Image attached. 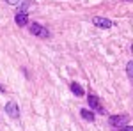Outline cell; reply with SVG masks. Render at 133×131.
Wrapping results in <instances>:
<instances>
[{"label":"cell","mask_w":133,"mask_h":131,"mask_svg":"<svg viewBox=\"0 0 133 131\" xmlns=\"http://www.w3.org/2000/svg\"><path fill=\"white\" fill-rule=\"evenodd\" d=\"M5 113L12 117V119H18L20 117V108H18V105L14 103V101H9L7 105H5Z\"/></svg>","instance_id":"3"},{"label":"cell","mask_w":133,"mask_h":131,"mask_svg":"<svg viewBox=\"0 0 133 131\" xmlns=\"http://www.w3.org/2000/svg\"><path fill=\"white\" fill-rule=\"evenodd\" d=\"M126 73H128V76H130V78H133V60L128 62V66H126Z\"/></svg>","instance_id":"9"},{"label":"cell","mask_w":133,"mask_h":131,"mask_svg":"<svg viewBox=\"0 0 133 131\" xmlns=\"http://www.w3.org/2000/svg\"><path fill=\"white\" fill-rule=\"evenodd\" d=\"M115 131H133V126H124V128H119Z\"/></svg>","instance_id":"10"},{"label":"cell","mask_w":133,"mask_h":131,"mask_svg":"<svg viewBox=\"0 0 133 131\" xmlns=\"http://www.w3.org/2000/svg\"><path fill=\"white\" fill-rule=\"evenodd\" d=\"M131 53H133V46H131Z\"/></svg>","instance_id":"12"},{"label":"cell","mask_w":133,"mask_h":131,"mask_svg":"<svg viewBox=\"0 0 133 131\" xmlns=\"http://www.w3.org/2000/svg\"><path fill=\"white\" fill-rule=\"evenodd\" d=\"M69 87H71V92L75 94V96H78V98L85 94V92H83V89H82V85H78V83H75V81H73Z\"/></svg>","instance_id":"7"},{"label":"cell","mask_w":133,"mask_h":131,"mask_svg":"<svg viewBox=\"0 0 133 131\" xmlns=\"http://www.w3.org/2000/svg\"><path fill=\"white\" fill-rule=\"evenodd\" d=\"M92 23L96 27H99V29H110L112 27V21L108 20V18H101V16H94L92 18Z\"/></svg>","instance_id":"4"},{"label":"cell","mask_w":133,"mask_h":131,"mask_svg":"<svg viewBox=\"0 0 133 131\" xmlns=\"http://www.w3.org/2000/svg\"><path fill=\"white\" fill-rule=\"evenodd\" d=\"M18 2H20V0H7V4H11V5H16Z\"/></svg>","instance_id":"11"},{"label":"cell","mask_w":133,"mask_h":131,"mask_svg":"<svg viewBox=\"0 0 133 131\" xmlns=\"http://www.w3.org/2000/svg\"><path fill=\"white\" fill-rule=\"evenodd\" d=\"M87 101H89V106H91L92 110H98L99 113H105V110H103V108H101V105H99V99H98V98H96L94 94H91Z\"/></svg>","instance_id":"5"},{"label":"cell","mask_w":133,"mask_h":131,"mask_svg":"<svg viewBox=\"0 0 133 131\" xmlns=\"http://www.w3.org/2000/svg\"><path fill=\"white\" fill-rule=\"evenodd\" d=\"M14 20H16V23H18L20 27H25V25L29 23V16H27V12H18Z\"/></svg>","instance_id":"6"},{"label":"cell","mask_w":133,"mask_h":131,"mask_svg":"<svg viewBox=\"0 0 133 131\" xmlns=\"http://www.w3.org/2000/svg\"><path fill=\"white\" fill-rule=\"evenodd\" d=\"M29 30H30V34L37 36V37H43V39L50 37V30H48L46 27H43L41 23H30V25H29Z\"/></svg>","instance_id":"1"},{"label":"cell","mask_w":133,"mask_h":131,"mask_svg":"<svg viewBox=\"0 0 133 131\" xmlns=\"http://www.w3.org/2000/svg\"><path fill=\"white\" fill-rule=\"evenodd\" d=\"M80 113H82V117L85 119V121H89V122L94 121V113H92V112H89V110H82Z\"/></svg>","instance_id":"8"},{"label":"cell","mask_w":133,"mask_h":131,"mask_svg":"<svg viewBox=\"0 0 133 131\" xmlns=\"http://www.w3.org/2000/svg\"><path fill=\"white\" fill-rule=\"evenodd\" d=\"M110 126H112L114 129H119V128H124L126 126V122H128V115H112L110 119Z\"/></svg>","instance_id":"2"}]
</instances>
